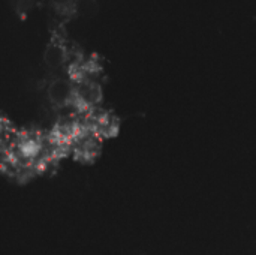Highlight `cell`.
<instances>
[{"instance_id": "1", "label": "cell", "mask_w": 256, "mask_h": 255, "mask_svg": "<svg viewBox=\"0 0 256 255\" xmlns=\"http://www.w3.org/2000/svg\"><path fill=\"white\" fill-rule=\"evenodd\" d=\"M46 96L52 105L63 108V107L72 104V101L75 99V84L72 81H69L68 78L57 77L48 83Z\"/></svg>"}, {"instance_id": "2", "label": "cell", "mask_w": 256, "mask_h": 255, "mask_svg": "<svg viewBox=\"0 0 256 255\" xmlns=\"http://www.w3.org/2000/svg\"><path fill=\"white\" fill-rule=\"evenodd\" d=\"M68 57H69L68 50L60 42H51V44H48L46 48H45V51H44V63L51 71L60 69L66 63Z\"/></svg>"}, {"instance_id": "3", "label": "cell", "mask_w": 256, "mask_h": 255, "mask_svg": "<svg viewBox=\"0 0 256 255\" xmlns=\"http://www.w3.org/2000/svg\"><path fill=\"white\" fill-rule=\"evenodd\" d=\"M50 2H51V5H52L54 8H57V9H60V11H64V9L70 8V6L74 5L75 0H50Z\"/></svg>"}]
</instances>
